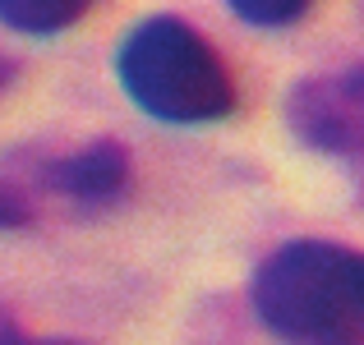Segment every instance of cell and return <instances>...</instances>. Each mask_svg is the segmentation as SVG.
I'll return each instance as SVG.
<instances>
[{
    "instance_id": "8",
    "label": "cell",
    "mask_w": 364,
    "mask_h": 345,
    "mask_svg": "<svg viewBox=\"0 0 364 345\" xmlns=\"http://www.w3.org/2000/svg\"><path fill=\"white\" fill-rule=\"evenodd\" d=\"M28 221V203L14 194V189H0V230H14Z\"/></svg>"
},
{
    "instance_id": "7",
    "label": "cell",
    "mask_w": 364,
    "mask_h": 345,
    "mask_svg": "<svg viewBox=\"0 0 364 345\" xmlns=\"http://www.w3.org/2000/svg\"><path fill=\"white\" fill-rule=\"evenodd\" d=\"M0 345H88V341H65V336H46V341H33V336H23V332L14 327V318H9L5 309H0Z\"/></svg>"
},
{
    "instance_id": "9",
    "label": "cell",
    "mask_w": 364,
    "mask_h": 345,
    "mask_svg": "<svg viewBox=\"0 0 364 345\" xmlns=\"http://www.w3.org/2000/svg\"><path fill=\"white\" fill-rule=\"evenodd\" d=\"M5 83H9V65L0 60V88H5Z\"/></svg>"
},
{
    "instance_id": "4",
    "label": "cell",
    "mask_w": 364,
    "mask_h": 345,
    "mask_svg": "<svg viewBox=\"0 0 364 345\" xmlns=\"http://www.w3.org/2000/svg\"><path fill=\"white\" fill-rule=\"evenodd\" d=\"M46 175L74 203H111V198H120L124 180H129V157H124L120 143L102 138V143H88L83 152H74V157L55 161Z\"/></svg>"
},
{
    "instance_id": "2",
    "label": "cell",
    "mask_w": 364,
    "mask_h": 345,
    "mask_svg": "<svg viewBox=\"0 0 364 345\" xmlns=\"http://www.w3.org/2000/svg\"><path fill=\"white\" fill-rule=\"evenodd\" d=\"M116 79L143 115L166 124H208L235 106V79L203 33L171 14L143 18L116 51Z\"/></svg>"
},
{
    "instance_id": "6",
    "label": "cell",
    "mask_w": 364,
    "mask_h": 345,
    "mask_svg": "<svg viewBox=\"0 0 364 345\" xmlns=\"http://www.w3.org/2000/svg\"><path fill=\"white\" fill-rule=\"evenodd\" d=\"M226 5L254 28H286V23H295L314 0H226Z\"/></svg>"
},
{
    "instance_id": "3",
    "label": "cell",
    "mask_w": 364,
    "mask_h": 345,
    "mask_svg": "<svg viewBox=\"0 0 364 345\" xmlns=\"http://www.w3.org/2000/svg\"><path fill=\"white\" fill-rule=\"evenodd\" d=\"M295 138L332 157H364V65L295 83L286 102Z\"/></svg>"
},
{
    "instance_id": "5",
    "label": "cell",
    "mask_w": 364,
    "mask_h": 345,
    "mask_svg": "<svg viewBox=\"0 0 364 345\" xmlns=\"http://www.w3.org/2000/svg\"><path fill=\"white\" fill-rule=\"evenodd\" d=\"M92 9V0H0V23L28 37H55L74 28Z\"/></svg>"
},
{
    "instance_id": "1",
    "label": "cell",
    "mask_w": 364,
    "mask_h": 345,
    "mask_svg": "<svg viewBox=\"0 0 364 345\" xmlns=\"http://www.w3.org/2000/svg\"><path fill=\"white\" fill-rule=\"evenodd\" d=\"M249 300L286 345H360L364 253L332 239H291L254 272Z\"/></svg>"
}]
</instances>
